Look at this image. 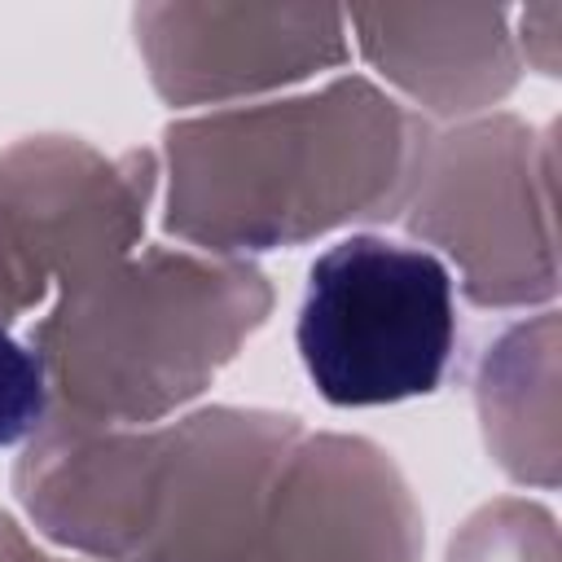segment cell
Masks as SVG:
<instances>
[{
	"instance_id": "cell-2",
	"label": "cell",
	"mask_w": 562,
	"mask_h": 562,
	"mask_svg": "<svg viewBox=\"0 0 562 562\" xmlns=\"http://www.w3.org/2000/svg\"><path fill=\"white\" fill-rule=\"evenodd\" d=\"M44 417V369L0 325V448L26 439Z\"/></svg>"
},
{
	"instance_id": "cell-1",
	"label": "cell",
	"mask_w": 562,
	"mask_h": 562,
	"mask_svg": "<svg viewBox=\"0 0 562 562\" xmlns=\"http://www.w3.org/2000/svg\"><path fill=\"white\" fill-rule=\"evenodd\" d=\"M452 342V272L430 250L356 233L312 263L299 360L329 404L426 395L439 386Z\"/></svg>"
}]
</instances>
